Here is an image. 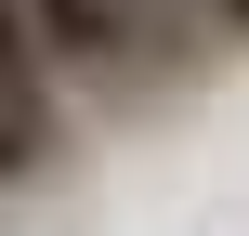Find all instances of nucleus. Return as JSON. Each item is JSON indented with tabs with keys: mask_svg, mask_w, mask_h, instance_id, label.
Instances as JSON below:
<instances>
[{
	"mask_svg": "<svg viewBox=\"0 0 249 236\" xmlns=\"http://www.w3.org/2000/svg\"><path fill=\"white\" fill-rule=\"evenodd\" d=\"M13 13H26L53 92H144V79L184 53V39L158 26V0H13Z\"/></svg>",
	"mask_w": 249,
	"mask_h": 236,
	"instance_id": "obj_1",
	"label": "nucleus"
},
{
	"mask_svg": "<svg viewBox=\"0 0 249 236\" xmlns=\"http://www.w3.org/2000/svg\"><path fill=\"white\" fill-rule=\"evenodd\" d=\"M53 131H66V92H53V66H39V39H26V13L0 0V184H26V171H53Z\"/></svg>",
	"mask_w": 249,
	"mask_h": 236,
	"instance_id": "obj_2",
	"label": "nucleus"
},
{
	"mask_svg": "<svg viewBox=\"0 0 249 236\" xmlns=\"http://www.w3.org/2000/svg\"><path fill=\"white\" fill-rule=\"evenodd\" d=\"M158 26L184 39V26H210V39H249V0H158Z\"/></svg>",
	"mask_w": 249,
	"mask_h": 236,
	"instance_id": "obj_3",
	"label": "nucleus"
}]
</instances>
